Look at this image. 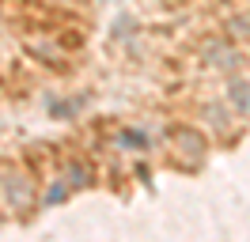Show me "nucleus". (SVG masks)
<instances>
[{"instance_id":"nucleus-1","label":"nucleus","mask_w":250,"mask_h":242,"mask_svg":"<svg viewBox=\"0 0 250 242\" xmlns=\"http://www.w3.org/2000/svg\"><path fill=\"white\" fill-rule=\"evenodd\" d=\"M231 95H235V102H239V110H250V83H231Z\"/></svg>"}]
</instances>
